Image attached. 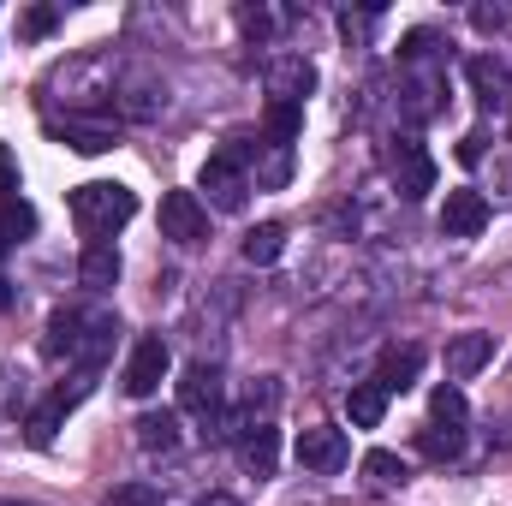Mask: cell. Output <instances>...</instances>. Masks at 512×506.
Wrapping results in <instances>:
<instances>
[{"instance_id":"cell-1","label":"cell","mask_w":512,"mask_h":506,"mask_svg":"<svg viewBox=\"0 0 512 506\" xmlns=\"http://www.w3.org/2000/svg\"><path fill=\"white\" fill-rule=\"evenodd\" d=\"M131 215H137V197H131L120 179H90V185L72 191V221H78L90 239H114Z\"/></svg>"},{"instance_id":"cell-2","label":"cell","mask_w":512,"mask_h":506,"mask_svg":"<svg viewBox=\"0 0 512 506\" xmlns=\"http://www.w3.org/2000/svg\"><path fill=\"white\" fill-rule=\"evenodd\" d=\"M167 102H173V90H167V78H161L155 60H120V72H114V108L126 120L149 126V120L167 114Z\"/></svg>"},{"instance_id":"cell-3","label":"cell","mask_w":512,"mask_h":506,"mask_svg":"<svg viewBox=\"0 0 512 506\" xmlns=\"http://www.w3.org/2000/svg\"><path fill=\"white\" fill-rule=\"evenodd\" d=\"M197 191H209V203H215L221 215H239V209L251 203V167H245V143H239V137L203 161Z\"/></svg>"},{"instance_id":"cell-4","label":"cell","mask_w":512,"mask_h":506,"mask_svg":"<svg viewBox=\"0 0 512 506\" xmlns=\"http://www.w3.org/2000/svg\"><path fill=\"white\" fill-rule=\"evenodd\" d=\"M441 108H447V72H441V66H405V72H399L393 114H399L405 126H429Z\"/></svg>"},{"instance_id":"cell-5","label":"cell","mask_w":512,"mask_h":506,"mask_svg":"<svg viewBox=\"0 0 512 506\" xmlns=\"http://www.w3.org/2000/svg\"><path fill=\"white\" fill-rule=\"evenodd\" d=\"M382 167H387V179H393V191H399L405 203H417V197L435 191V161H429V149H423L417 137H393L382 149Z\"/></svg>"},{"instance_id":"cell-6","label":"cell","mask_w":512,"mask_h":506,"mask_svg":"<svg viewBox=\"0 0 512 506\" xmlns=\"http://www.w3.org/2000/svg\"><path fill=\"white\" fill-rule=\"evenodd\" d=\"M346 459H352L346 429L316 423V429H304V435H298V465H304V471H316V477H340V471H346Z\"/></svg>"},{"instance_id":"cell-7","label":"cell","mask_w":512,"mask_h":506,"mask_svg":"<svg viewBox=\"0 0 512 506\" xmlns=\"http://www.w3.org/2000/svg\"><path fill=\"white\" fill-rule=\"evenodd\" d=\"M161 233H167L173 245H203V239H209V209H203V197H197V191H167V197H161Z\"/></svg>"},{"instance_id":"cell-8","label":"cell","mask_w":512,"mask_h":506,"mask_svg":"<svg viewBox=\"0 0 512 506\" xmlns=\"http://www.w3.org/2000/svg\"><path fill=\"white\" fill-rule=\"evenodd\" d=\"M48 131H54V137H66L78 155H102V149H114V143H120L114 114H48Z\"/></svg>"},{"instance_id":"cell-9","label":"cell","mask_w":512,"mask_h":506,"mask_svg":"<svg viewBox=\"0 0 512 506\" xmlns=\"http://www.w3.org/2000/svg\"><path fill=\"white\" fill-rule=\"evenodd\" d=\"M167 364H173L167 340H161V334H143V340L131 346V358H126V376H120V387H126L131 399H149V393L161 387V376H167Z\"/></svg>"},{"instance_id":"cell-10","label":"cell","mask_w":512,"mask_h":506,"mask_svg":"<svg viewBox=\"0 0 512 506\" xmlns=\"http://www.w3.org/2000/svg\"><path fill=\"white\" fill-rule=\"evenodd\" d=\"M114 340H120V316H114V310H84V322H78V346H72V364H78L84 376L102 370L108 352H114Z\"/></svg>"},{"instance_id":"cell-11","label":"cell","mask_w":512,"mask_h":506,"mask_svg":"<svg viewBox=\"0 0 512 506\" xmlns=\"http://www.w3.org/2000/svg\"><path fill=\"white\" fill-rule=\"evenodd\" d=\"M262 84H268V96H274V102L304 108V96L316 90V66H310L304 54H274V60H268V72H262Z\"/></svg>"},{"instance_id":"cell-12","label":"cell","mask_w":512,"mask_h":506,"mask_svg":"<svg viewBox=\"0 0 512 506\" xmlns=\"http://www.w3.org/2000/svg\"><path fill=\"white\" fill-rule=\"evenodd\" d=\"M483 227H489V197L471 191V185L447 191V203H441V233H447V239H477Z\"/></svg>"},{"instance_id":"cell-13","label":"cell","mask_w":512,"mask_h":506,"mask_svg":"<svg viewBox=\"0 0 512 506\" xmlns=\"http://www.w3.org/2000/svg\"><path fill=\"white\" fill-rule=\"evenodd\" d=\"M179 405L197 411V417H215V411L227 405V399H221V364H215V358L185 364V376H179Z\"/></svg>"},{"instance_id":"cell-14","label":"cell","mask_w":512,"mask_h":506,"mask_svg":"<svg viewBox=\"0 0 512 506\" xmlns=\"http://www.w3.org/2000/svg\"><path fill=\"white\" fill-rule=\"evenodd\" d=\"M245 143V167H251V191H280L292 179V149L286 143H268V137H239Z\"/></svg>"},{"instance_id":"cell-15","label":"cell","mask_w":512,"mask_h":506,"mask_svg":"<svg viewBox=\"0 0 512 506\" xmlns=\"http://www.w3.org/2000/svg\"><path fill=\"white\" fill-rule=\"evenodd\" d=\"M483 364H495V334L465 328V334H453V340H447V381H453V387H459V381H471Z\"/></svg>"},{"instance_id":"cell-16","label":"cell","mask_w":512,"mask_h":506,"mask_svg":"<svg viewBox=\"0 0 512 506\" xmlns=\"http://www.w3.org/2000/svg\"><path fill=\"white\" fill-rule=\"evenodd\" d=\"M84 393H90V376H78L72 387H54V393H48V399L30 411V441H36V447H48V441H54V429L66 423V411H72Z\"/></svg>"},{"instance_id":"cell-17","label":"cell","mask_w":512,"mask_h":506,"mask_svg":"<svg viewBox=\"0 0 512 506\" xmlns=\"http://www.w3.org/2000/svg\"><path fill=\"white\" fill-rule=\"evenodd\" d=\"M465 78H471V90H477V102H483V108H507V102H512V66H507V60L477 54V60L465 66Z\"/></svg>"},{"instance_id":"cell-18","label":"cell","mask_w":512,"mask_h":506,"mask_svg":"<svg viewBox=\"0 0 512 506\" xmlns=\"http://www.w3.org/2000/svg\"><path fill=\"white\" fill-rule=\"evenodd\" d=\"M78 280H84L90 292H114V286H120V245H114V239H90L84 256H78Z\"/></svg>"},{"instance_id":"cell-19","label":"cell","mask_w":512,"mask_h":506,"mask_svg":"<svg viewBox=\"0 0 512 506\" xmlns=\"http://www.w3.org/2000/svg\"><path fill=\"white\" fill-rule=\"evenodd\" d=\"M417 376H423V346H411V340L405 346H387L382 358H376V387L382 393H405Z\"/></svg>"},{"instance_id":"cell-20","label":"cell","mask_w":512,"mask_h":506,"mask_svg":"<svg viewBox=\"0 0 512 506\" xmlns=\"http://www.w3.org/2000/svg\"><path fill=\"white\" fill-rule=\"evenodd\" d=\"M239 459H245L251 477H274V465H280V429L274 423H251L239 435Z\"/></svg>"},{"instance_id":"cell-21","label":"cell","mask_w":512,"mask_h":506,"mask_svg":"<svg viewBox=\"0 0 512 506\" xmlns=\"http://www.w3.org/2000/svg\"><path fill=\"white\" fill-rule=\"evenodd\" d=\"M131 429H137V447L143 453H173L179 447V411H143Z\"/></svg>"},{"instance_id":"cell-22","label":"cell","mask_w":512,"mask_h":506,"mask_svg":"<svg viewBox=\"0 0 512 506\" xmlns=\"http://www.w3.org/2000/svg\"><path fill=\"white\" fill-rule=\"evenodd\" d=\"M364 477H370V489H382V495H393V489H405V459L399 453H387V447H370L364 453Z\"/></svg>"},{"instance_id":"cell-23","label":"cell","mask_w":512,"mask_h":506,"mask_svg":"<svg viewBox=\"0 0 512 506\" xmlns=\"http://www.w3.org/2000/svg\"><path fill=\"white\" fill-rule=\"evenodd\" d=\"M280 251H286V227H280V221H262V227L245 233V262H251V268L280 262Z\"/></svg>"},{"instance_id":"cell-24","label":"cell","mask_w":512,"mask_h":506,"mask_svg":"<svg viewBox=\"0 0 512 506\" xmlns=\"http://www.w3.org/2000/svg\"><path fill=\"white\" fill-rule=\"evenodd\" d=\"M346 411H352L358 429H376V423L387 417V393L376 387V381H358V387L346 393Z\"/></svg>"},{"instance_id":"cell-25","label":"cell","mask_w":512,"mask_h":506,"mask_svg":"<svg viewBox=\"0 0 512 506\" xmlns=\"http://www.w3.org/2000/svg\"><path fill=\"white\" fill-rule=\"evenodd\" d=\"M78 322H84V310H54L48 316V358H66L72 364V346H78Z\"/></svg>"},{"instance_id":"cell-26","label":"cell","mask_w":512,"mask_h":506,"mask_svg":"<svg viewBox=\"0 0 512 506\" xmlns=\"http://www.w3.org/2000/svg\"><path fill=\"white\" fill-rule=\"evenodd\" d=\"M417 447H423V459H435V465H447V459H459V453H465V429H447V423H429V429L417 435Z\"/></svg>"},{"instance_id":"cell-27","label":"cell","mask_w":512,"mask_h":506,"mask_svg":"<svg viewBox=\"0 0 512 506\" xmlns=\"http://www.w3.org/2000/svg\"><path fill=\"white\" fill-rule=\"evenodd\" d=\"M274 405H280V376H256L251 387H245V399H239V411H245L251 423H268Z\"/></svg>"},{"instance_id":"cell-28","label":"cell","mask_w":512,"mask_h":506,"mask_svg":"<svg viewBox=\"0 0 512 506\" xmlns=\"http://www.w3.org/2000/svg\"><path fill=\"white\" fill-rule=\"evenodd\" d=\"M429 411H435V423H447V429H465V417H471V405H465V393H459L453 381H447V387H435Z\"/></svg>"},{"instance_id":"cell-29","label":"cell","mask_w":512,"mask_h":506,"mask_svg":"<svg viewBox=\"0 0 512 506\" xmlns=\"http://www.w3.org/2000/svg\"><path fill=\"white\" fill-rule=\"evenodd\" d=\"M435 54H441V36H435V30H411V36L399 42V60H405V66H441Z\"/></svg>"},{"instance_id":"cell-30","label":"cell","mask_w":512,"mask_h":506,"mask_svg":"<svg viewBox=\"0 0 512 506\" xmlns=\"http://www.w3.org/2000/svg\"><path fill=\"white\" fill-rule=\"evenodd\" d=\"M304 131V108H286V102H268V143H286L292 149V137Z\"/></svg>"},{"instance_id":"cell-31","label":"cell","mask_w":512,"mask_h":506,"mask_svg":"<svg viewBox=\"0 0 512 506\" xmlns=\"http://www.w3.org/2000/svg\"><path fill=\"white\" fill-rule=\"evenodd\" d=\"M0 227H6V239H12V245H18V239H24V233H36V209H30V203H18V197H12V203H6V209H0Z\"/></svg>"},{"instance_id":"cell-32","label":"cell","mask_w":512,"mask_h":506,"mask_svg":"<svg viewBox=\"0 0 512 506\" xmlns=\"http://www.w3.org/2000/svg\"><path fill=\"white\" fill-rule=\"evenodd\" d=\"M239 30H245L251 42H268V36H274V12H268V6H239Z\"/></svg>"},{"instance_id":"cell-33","label":"cell","mask_w":512,"mask_h":506,"mask_svg":"<svg viewBox=\"0 0 512 506\" xmlns=\"http://www.w3.org/2000/svg\"><path fill=\"white\" fill-rule=\"evenodd\" d=\"M54 18H60L54 6H30V12L18 18V36H24V42H36V36H48V30H54Z\"/></svg>"},{"instance_id":"cell-34","label":"cell","mask_w":512,"mask_h":506,"mask_svg":"<svg viewBox=\"0 0 512 506\" xmlns=\"http://www.w3.org/2000/svg\"><path fill=\"white\" fill-rule=\"evenodd\" d=\"M108 506H161V489H149V483H120Z\"/></svg>"},{"instance_id":"cell-35","label":"cell","mask_w":512,"mask_h":506,"mask_svg":"<svg viewBox=\"0 0 512 506\" xmlns=\"http://www.w3.org/2000/svg\"><path fill=\"white\" fill-rule=\"evenodd\" d=\"M471 24H477V30H507L512 6H477V12H471Z\"/></svg>"},{"instance_id":"cell-36","label":"cell","mask_w":512,"mask_h":506,"mask_svg":"<svg viewBox=\"0 0 512 506\" xmlns=\"http://www.w3.org/2000/svg\"><path fill=\"white\" fill-rule=\"evenodd\" d=\"M459 161H465V167H477V161H483V131H471V137L459 143Z\"/></svg>"},{"instance_id":"cell-37","label":"cell","mask_w":512,"mask_h":506,"mask_svg":"<svg viewBox=\"0 0 512 506\" xmlns=\"http://www.w3.org/2000/svg\"><path fill=\"white\" fill-rule=\"evenodd\" d=\"M197 506H239V495H227V489H209V495H197Z\"/></svg>"},{"instance_id":"cell-38","label":"cell","mask_w":512,"mask_h":506,"mask_svg":"<svg viewBox=\"0 0 512 506\" xmlns=\"http://www.w3.org/2000/svg\"><path fill=\"white\" fill-rule=\"evenodd\" d=\"M0 310H12V280L0 274Z\"/></svg>"},{"instance_id":"cell-39","label":"cell","mask_w":512,"mask_h":506,"mask_svg":"<svg viewBox=\"0 0 512 506\" xmlns=\"http://www.w3.org/2000/svg\"><path fill=\"white\" fill-rule=\"evenodd\" d=\"M0 251H12V239H6V227H0Z\"/></svg>"}]
</instances>
